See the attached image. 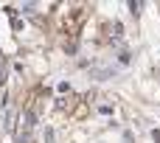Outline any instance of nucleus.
Masks as SVG:
<instances>
[{
	"mask_svg": "<svg viewBox=\"0 0 160 143\" xmlns=\"http://www.w3.org/2000/svg\"><path fill=\"white\" fill-rule=\"evenodd\" d=\"M141 8H143L141 0H129V11H132V14H141Z\"/></svg>",
	"mask_w": 160,
	"mask_h": 143,
	"instance_id": "nucleus-2",
	"label": "nucleus"
},
{
	"mask_svg": "<svg viewBox=\"0 0 160 143\" xmlns=\"http://www.w3.org/2000/svg\"><path fill=\"white\" fill-rule=\"evenodd\" d=\"M20 124H22V129H25V135H28V132L34 129V124H37L34 112H31V110H25V112H22V118H20Z\"/></svg>",
	"mask_w": 160,
	"mask_h": 143,
	"instance_id": "nucleus-1",
	"label": "nucleus"
},
{
	"mask_svg": "<svg viewBox=\"0 0 160 143\" xmlns=\"http://www.w3.org/2000/svg\"><path fill=\"white\" fill-rule=\"evenodd\" d=\"M152 138H155V141L160 143V132H158V129H155V132H152Z\"/></svg>",
	"mask_w": 160,
	"mask_h": 143,
	"instance_id": "nucleus-3",
	"label": "nucleus"
}]
</instances>
